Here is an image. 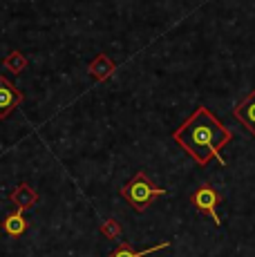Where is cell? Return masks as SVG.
<instances>
[{
    "label": "cell",
    "instance_id": "6da1fadb",
    "mask_svg": "<svg viewBox=\"0 0 255 257\" xmlns=\"http://www.w3.org/2000/svg\"><path fill=\"white\" fill-rule=\"evenodd\" d=\"M173 141L188 152L199 168H206L213 159L224 168L226 159L222 157V150L233 141V132L206 105H199L173 132Z\"/></svg>",
    "mask_w": 255,
    "mask_h": 257
},
{
    "label": "cell",
    "instance_id": "7a4b0ae2",
    "mask_svg": "<svg viewBox=\"0 0 255 257\" xmlns=\"http://www.w3.org/2000/svg\"><path fill=\"white\" fill-rule=\"evenodd\" d=\"M119 192H121V197H123V199L137 212H144L155 199H159L161 195H168V190H164V188H157L153 184V179H150V177L146 175L144 170H139L130 181H128L125 186H121Z\"/></svg>",
    "mask_w": 255,
    "mask_h": 257
},
{
    "label": "cell",
    "instance_id": "3957f363",
    "mask_svg": "<svg viewBox=\"0 0 255 257\" xmlns=\"http://www.w3.org/2000/svg\"><path fill=\"white\" fill-rule=\"evenodd\" d=\"M219 201H222V195H219V192L215 190L210 184H202L197 190L193 192V195H190V204H193L195 208L202 212V215L210 217L217 226H222V217L217 215Z\"/></svg>",
    "mask_w": 255,
    "mask_h": 257
},
{
    "label": "cell",
    "instance_id": "277c9868",
    "mask_svg": "<svg viewBox=\"0 0 255 257\" xmlns=\"http://www.w3.org/2000/svg\"><path fill=\"white\" fill-rule=\"evenodd\" d=\"M23 101H25L23 92L9 78L0 76V118H7L18 105H23Z\"/></svg>",
    "mask_w": 255,
    "mask_h": 257
},
{
    "label": "cell",
    "instance_id": "5b68a950",
    "mask_svg": "<svg viewBox=\"0 0 255 257\" xmlns=\"http://www.w3.org/2000/svg\"><path fill=\"white\" fill-rule=\"evenodd\" d=\"M233 116L237 118V121L242 123V125L255 137V87L242 98V101L235 103Z\"/></svg>",
    "mask_w": 255,
    "mask_h": 257
},
{
    "label": "cell",
    "instance_id": "8992f818",
    "mask_svg": "<svg viewBox=\"0 0 255 257\" xmlns=\"http://www.w3.org/2000/svg\"><path fill=\"white\" fill-rule=\"evenodd\" d=\"M114 70H116L114 61L110 56H105V54H96L94 61L87 65V72H90V76L94 81H105V78H110L114 74Z\"/></svg>",
    "mask_w": 255,
    "mask_h": 257
},
{
    "label": "cell",
    "instance_id": "52a82bcc",
    "mask_svg": "<svg viewBox=\"0 0 255 257\" xmlns=\"http://www.w3.org/2000/svg\"><path fill=\"white\" fill-rule=\"evenodd\" d=\"M9 199H12V204L16 206V208L27 210V208H32V206L38 204V192L34 190V188H29L27 184H21L12 195H9Z\"/></svg>",
    "mask_w": 255,
    "mask_h": 257
},
{
    "label": "cell",
    "instance_id": "ba28073f",
    "mask_svg": "<svg viewBox=\"0 0 255 257\" xmlns=\"http://www.w3.org/2000/svg\"><path fill=\"white\" fill-rule=\"evenodd\" d=\"M166 248H170V241H161V244L150 246V248H144V250H135L130 244L123 241V244L116 246L107 257H146V255H153V253H157V250H166Z\"/></svg>",
    "mask_w": 255,
    "mask_h": 257
},
{
    "label": "cell",
    "instance_id": "9c48e42d",
    "mask_svg": "<svg viewBox=\"0 0 255 257\" xmlns=\"http://www.w3.org/2000/svg\"><path fill=\"white\" fill-rule=\"evenodd\" d=\"M3 230L7 233L9 237H21L23 233L27 230V219L23 215V210L18 208L16 212H9L7 217L3 219Z\"/></svg>",
    "mask_w": 255,
    "mask_h": 257
},
{
    "label": "cell",
    "instance_id": "30bf717a",
    "mask_svg": "<svg viewBox=\"0 0 255 257\" xmlns=\"http://www.w3.org/2000/svg\"><path fill=\"white\" fill-rule=\"evenodd\" d=\"M3 65H5V70H9L14 74H21V72L27 70V56L23 52H18V49H14V52H9L7 56H5Z\"/></svg>",
    "mask_w": 255,
    "mask_h": 257
},
{
    "label": "cell",
    "instance_id": "8fae6325",
    "mask_svg": "<svg viewBox=\"0 0 255 257\" xmlns=\"http://www.w3.org/2000/svg\"><path fill=\"white\" fill-rule=\"evenodd\" d=\"M101 233L107 237V239H119L121 237V226L116 219H105L101 224Z\"/></svg>",
    "mask_w": 255,
    "mask_h": 257
}]
</instances>
